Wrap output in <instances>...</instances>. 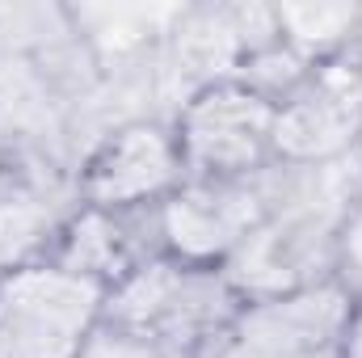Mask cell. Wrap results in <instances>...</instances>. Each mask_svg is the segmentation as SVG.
<instances>
[{"mask_svg":"<svg viewBox=\"0 0 362 358\" xmlns=\"http://www.w3.org/2000/svg\"><path fill=\"white\" fill-rule=\"evenodd\" d=\"M354 181L358 165H329L312 178H299L286 190L282 211L249 236L245 253L236 258V278L245 287H286L308 274V266L320 262Z\"/></svg>","mask_w":362,"mask_h":358,"instance_id":"6da1fadb","label":"cell"},{"mask_svg":"<svg viewBox=\"0 0 362 358\" xmlns=\"http://www.w3.org/2000/svg\"><path fill=\"white\" fill-rule=\"evenodd\" d=\"M97 304V287L64 270H25L0 287V358H68Z\"/></svg>","mask_w":362,"mask_h":358,"instance_id":"7a4b0ae2","label":"cell"},{"mask_svg":"<svg viewBox=\"0 0 362 358\" xmlns=\"http://www.w3.org/2000/svg\"><path fill=\"white\" fill-rule=\"evenodd\" d=\"M346 304L337 291H303L249 312L228 346V358H329Z\"/></svg>","mask_w":362,"mask_h":358,"instance_id":"3957f363","label":"cell"},{"mask_svg":"<svg viewBox=\"0 0 362 358\" xmlns=\"http://www.w3.org/2000/svg\"><path fill=\"white\" fill-rule=\"evenodd\" d=\"M358 118L362 81L350 72H329L308 97H299L274 122V139L291 156H333L354 139Z\"/></svg>","mask_w":362,"mask_h":358,"instance_id":"277c9868","label":"cell"},{"mask_svg":"<svg viewBox=\"0 0 362 358\" xmlns=\"http://www.w3.org/2000/svg\"><path fill=\"white\" fill-rule=\"evenodd\" d=\"M223 295L202 282V278H181L169 266H156L139 274L114 304L118 321L144 329V333H189L198 325H206L211 316H219Z\"/></svg>","mask_w":362,"mask_h":358,"instance_id":"5b68a950","label":"cell"},{"mask_svg":"<svg viewBox=\"0 0 362 358\" xmlns=\"http://www.w3.org/2000/svg\"><path fill=\"white\" fill-rule=\"evenodd\" d=\"M270 185H219V190H194L169 207V236L185 253H215L228 249L236 236H245L262 211H266Z\"/></svg>","mask_w":362,"mask_h":358,"instance_id":"8992f818","label":"cell"},{"mask_svg":"<svg viewBox=\"0 0 362 358\" xmlns=\"http://www.w3.org/2000/svg\"><path fill=\"white\" fill-rule=\"evenodd\" d=\"M270 110L249 93H211L189 110V152L211 169H240L262 152Z\"/></svg>","mask_w":362,"mask_h":358,"instance_id":"52a82bcc","label":"cell"},{"mask_svg":"<svg viewBox=\"0 0 362 358\" xmlns=\"http://www.w3.org/2000/svg\"><path fill=\"white\" fill-rule=\"evenodd\" d=\"M169 169H173V161H169L165 139H160L156 131H148V127H131V131L105 152L93 190H97V198H105V202L139 198V194H152L156 185H165V181H169Z\"/></svg>","mask_w":362,"mask_h":358,"instance_id":"ba28073f","label":"cell"},{"mask_svg":"<svg viewBox=\"0 0 362 358\" xmlns=\"http://www.w3.org/2000/svg\"><path fill=\"white\" fill-rule=\"evenodd\" d=\"M240 34H245V21H232L228 13H206V17H194L177 38V64L189 76H202V72H219L236 47H240Z\"/></svg>","mask_w":362,"mask_h":358,"instance_id":"9c48e42d","label":"cell"},{"mask_svg":"<svg viewBox=\"0 0 362 358\" xmlns=\"http://www.w3.org/2000/svg\"><path fill=\"white\" fill-rule=\"evenodd\" d=\"M89 21V30L97 34L101 47H135L144 34H152L156 25H165L169 17H177V8H144V4H105V8H85L81 13Z\"/></svg>","mask_w":362,"mask_h":358,"instance_id":"30bf717a","label":"cell"},{"mask_svg":"<svg viewBox=\"0 0 362 358\" xmlns=\"http://www.w3.org/2000/svg\"><path fill=\"white\" fill-rule=\"evenodd\" d=\"M278 21L295 34V42H303V47H325V42L341 38V34L358 21V13H354L350 4H286V8L278 13Z\"/></svg>","mask_w":362,"mask_h":358,"instance_id":"8fae6325","label":"cell"},{"mask_svg":"<svg viewBox=\"0 0 362 358\" xmlns=\"http://www.w3.org/2000/svg\"><path fill=\"white\" fill-rule=\"evenodd\" d=\"M51 224V211L34 198H13V202H0V266L13 262L17 253H25L42 228Z\"/></svg>","mask_w":362,"mask_h":358,"instance_id":"7c38bea8","label":"cell"},{"mask_svg":"<svg viewBox=\"0 0 362 358\" xmlns=\"http://www.w3.org/2000/svg\"><path fill=\"white\" fill-rule=\"evenodd\" d=\"M68 262L76 270H105L110 262H118V232L105 219H85L68 245Z\"/></svg>","mask_w":362,"mask_h":358,"instance_id":"4fadbf2b","label":"cell"},{"mask_svg":"<svg viewBox=\"0 0 362 358\" xmlns=\"http://www.w3.org/2000/svg\"><path fill=\"white\" fill-rule=\"evenodd\" d=\"M85 358H160L148 342H135V337H122V333H101L93 337Z\"/></svg>","mask_w":362,"mask_h":358,"instance_id":"5bb4252c","label":"cell"},{"mask_svg":"<svg viewBox=\"0 0 362 358\" xmlns=\"http://www.w3.org/2000/svg\"><path fill=\"white\" fill-rule=\"evenodd\" d=\"M346 262L354 270V278L362 282V215L350 224V232H346Z\"/></svg>","mask_w":362,"mask_h":358,"instance_id":"9a60e30c","label":"cell"},{"mask_svg":"<svg viewBox=\"0 0 362 358\" xmlns=\"http://www.w3.org/2000/svg\"><path fill=\"white\" fill-rule=\"evenodd\" d=\"M354 358H362V325H358V337H354Z\"/></svg>","mask_w":362,"mask_h":358,"instance_id":"2e32d148","label":"cell"}]
</instances>
